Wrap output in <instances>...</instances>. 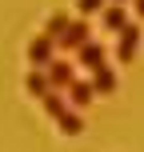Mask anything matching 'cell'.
<instances>
[{
	"label": "cell",
	"mask_w": 144,
	"mask_h": 152,
	"mask_svg": "<svg viewBox=\"0 0 144 152\" xmlns=\"http://www.w3.org/2000/svg\"><path fill=\"white\" fill-rule=\"evenodd\" d=\"M68 80H72V68H68V64H52V76H48V84H52V88H64Z\"/></svg>",
	"instance_id": "cell-7"
},
{
	"label": "cell",
	"mask_w": 144,
	"mask_h": 152,
	"mask_svg": "<svg viewBox=\"0 0 144 152\" xmlns=\"http://www.w3.org/2000/svg\"><path fill=\"white\" fill-rule=\"evenodd\" d=\"M100 60H104V48H100V44H80V64L96 68Z\"/></svg>",
	"instance_id": "cell-6"
},
{
	"label": "cell",
	"mask_w": 144,
	"mask_h": 152,
	"mask_svg": "<svg viewBox=\"0 0 144 152\" xmlns=\"http://www.w3.org/2000/svg\"><path fill=\"white\" fill-rule=\"evenodd\" d=\"M44 88H48V80H44L40 72H32V76H28V92H44Z\"/></svg>",
	"instance_id": "cell-11"
},
{
	"label": "cell",
	"mask_w": 144,
	"mask_h": 152,
	"mask_svg": "<svg viewBox=\"0 0 144 152\" xmlns=\"http://www.w3.org/2000/svg\"><path fill=\"white\" fill-rule=\"evenodd\" d=\"M100 4H104V0H80V12H96Z\"/></svg>",
	"instance_id": "cell-12"
},
{
	"label": "cell",
	"mask_w": 144,
	"mask_h": 152,
	"mask_svg": "<svg viewBox=\"0 0 144 152\" xmlns=\"http://www.w3.org/2000/svg\"><path fill=\"white\" fill-rule=\"evenodd\" d=\"M28 56H32V64H44L48 56H52V36H40V40H32Z\"/></svg>",
	"instance_id": "cell-3"
},
{
	"label": "cell",
	"mask_w": 144,
	"mask_h": 152,
	"mask_svg": "<svg viewBox=\"0 0 144 152\" xmlns=\"http://www.w3.org/2000/svg\"><path fill=\"white\" fill-rule=\"evenodd\" d=\"M92 88H96V92H112V88H116V76H112V68H100V64H96Z\"/></svg>",
	"instance_id": "cell-4"
},
{
	"label": "cell",
	"mask_w": 144,
	"mask_h": 152,
	"mask_svg": "<svg viewBox=\"0 0 144 152\" xmlns=\"http://www.w3.org/2000/svg\"><path fill=\"white\" fill-rule=\"evenodd\" d=\"M104 24H108V28H112V32H120L124 24H128V12H124L120 4H112V8H108V12H104Z\"/></svg>",
	"instance_id": "cell-5"
},
{
	"label": "cell",
	"mask_w": 144,
	"mask_h": 152,
	"mask_svg": "<svg viewBox=\"0 0 144 152\" xmlns=\"http://www.w3.org/2000/svg\"><path fill=\"white\" fill-rule=\"evenodd\" d=\"M72 100L76 104H88L92 100V84H72Z\"/></svg>",
	"instance_id": "cell-9"
},
{
	"label": "cell",
	"mask_w": 144,
	"mask_h": 152,
	"mask_svg": "<svg viewBox=\"0 0 144 152\" xmlns=\"http://www.w3.org/2000/svg\"><path fill=\"white\" fill-rule=\"evenodd\" d=\"M136 44H140V28L136 24H124L120 28V48H116L120 60H132V56H136Z\"/></svg>",
	"instance_id": "cell-1"
},
{
	"label": "cell",
	"mask_w": 144,
	"mask_h": 152,
	"mask_svg": "<svg viewBox=\"0 0 144 152\" xmlns=\"http://www.w3.org/2000/svg\"><path fill=\"white\" fill-rule=\"evenodd\" d=\"M56 120H60V128L68 132V136H76V132H80V116H72V112H56Z\"/></svg>",
	"instance_id": "cell-8"
},
{
	"label": "cell",
	"mask_w": 144,
	"mask_h": 152,
	"mask_svg": "<svg viewBox=\"0 0 144 152\" xmlns=\"http://www.w3.org/2000/svg\"><path fill=\"white\" fill-rule=\"evenodd\" d=\"M84 40H88V28H84V24H68V28L60 32V44L64 48H80Z\"/></svg>",
	"instance_id": "cell-2"
},
{
	"label": "cell",
	"mask_w": 144,
	"mask_h": 152,
	"mask_svg": "<svg viewBox=\"0 0 144 152\" xmlns=\"http://www.w3.org/2000/svg\"><path fill=\"white\" fill-rule=\"evenodd\" d=\"M64 28H68V20H64V12H56L52 20H48V36H60Z\"/></svg>",
	"instance_id": "cell-10"
},
{
	"label": "cell",
	"mask_w": 144,
	"mask_h": 152,
	"mask_svg": "<svg viewBox=\"0 0 144 152\" xmlns=\"http://www.w3.org/2000/svg\"><path fill=\"white\" fill-rule=\"evenodd\" d=\"M136 12H140V20H144V0H136Z\"/></svg>",
	"instance_id": "cell-13"
}]
</instances>
